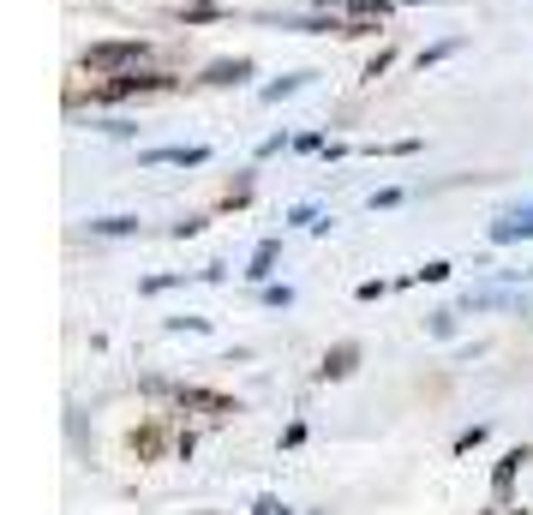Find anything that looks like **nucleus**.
<instances>
[{
  "label": "nucleus",
  "instance_id": "obj_1",
  "mask_svg": "<svg viewBox=\"0 0 533 515\" xmlns=\"http://www.w3.org/2000/svg\"><path fill=\"white\" fill-rule=\"evenodd\" d=\"M144 60V42H96L84 48V72H132Z\"/></svg>",
  "mask_w": 533,
  "mask_h": 515
},
{
  "label": "nucleus",
  "instance_id": "obj_2",
  "mask_svg": "<svg viewBox=\"0 0 533 515\" xmlns=\"http://www.w3.org/2000/svg\"><path fill=\"white\" fill-rule=\"evenodd\" d=\"M162 84H168L162 72H138V66H132V72H120V78H108V84H102V96L114 102V96H138V90H162Z\"/></svg>",
  "mask_w": 533,
  "mask_h": 515
},
{
  "label": "nucleus",
  "instance_id": "obj_3",
  "mask_svg": "<svg viewBox=\"0 0 533 515\" xmlns=\"http://www.w3.org/2000/svg\"><path fill=\"white\" fill-rule=\"evenodd\" d=\"M492 240H498V246H510V240H533V204L504 210V216L492 222Z\"/></svg>",
  "mask_w": 533,
  "mask_h": 515
},
{
  "label": "nucleus",
  "instance_id": "obj_4",
  "mask_svg": "<svg viewBox=\"0 0 533 515\" xmlns=\"http://www.w3.org/2000/svg\"><path fill=\"white\" fill-rule=\"evenodd\" d=\"M204 78H210V84H240V78H252V60H216Z\"/></svg>",
  "mask_w": 533,
  "mask_h": 515
},
{
  "label": "nucleus",
  "instance_id": "obj_5",
  "mask_svg": "<svg viewBox=\"0 0 533 515\" xmlns=\"http://www.w3.org/2000/svg\"><path fill=\"white\" fill-rule=\"evenodd\" d=\"M354 360H360V348H354V342H342L336 354H324V378H348V372H354Z\"/></svg>",
  "mask_w": 533,
  "mask_h": 515
},
{
  "label": "nucleus",
  "instance_id": "obj_6",
  "mask_svg": "<svg viewBox=\"0 0 533 515\" xmlns=\"http://www.w3.org/2000/svg\"><path fill=\"white\" fill-rule=\"evenodd\" d=\"M180 402L186 408H210V414H234V402L228 396H210V390H180Z\"/></svg>",
  "mask_w": 533,
  "mask_h": 515
},
{
  "label": "nucleus",
  "instance_id": "obj_7",
  "mask_svg": "<svg viewBox=\"0 0 533 515\" xmlns=\"http://www.w3.org/2000/svg\"><path fill=\"white\" fill-rule=\"evenodd\" d=\"M204 156H210V150H198V144H192V150H180V144H174V150H150L144 162H186V168H198Z\"/></svg>",
  "mask_w": 533,
  "mask_h": 515
},
{
  "label": "nucleus",
  "instance_id": "obj_8",
  "mask_svg": "<svg viewBox=\"0 0 533 515\" xmlns=\"http://www.w3.org/2000/svg\"><path fill=\"white\" fill-rule=\"evenodd\" d=\"M276 252H282V246H276V240H264V246L252 252V270H246V276H252V282H264V276L276 270Z\"/></svg>",
  "mask_w": 533,
  "mask_h": 515
},
{
  "label": "nucleus",
  "instance_id": "obj_9",
  "mask_svg": "<svg viewBox=\"0 0 533 515\" xmlns=\"http://www.w3.org/2000/svg\"><path fill=\"white\" fill-rule=\"evenodd\" d=\"M522 462H528V456H522V450H510V456H504V462H498V480H492V492H498V498H504V492H510V480H516V468H522Z\"/></svg>",
  "mask_w": 533,
  "mask_h": 515
},
{
  "label": "nucleus",
  "instance_id": "obj_10",
  "mask_svg": "<svg viewBox=\"0 0 533 515\" xmlns=\"http://www.w3.org/2000/svg\"><path fill=\"white\" fill-rule=\"evenodd\" d=\"M96 234H138V216H102V222H90Z\"/></svg>",
  "mask_w": 533,
  "mask_h": 515
},
{
  "label": "nucleus",
  "instance_id": "obj_11",
  "mask_svg": "<svg viewBox=\"0 0 533 515\" xmlns=\"http://www.w3.org/2000/svg\"><path fill=\"white\" fill-rule=\"evenodd\" d=\"M132 450H138V456H156V450H162V432H138Z\"/></svg>",
  "mask_w": 533,
  "mask_h": 515
},
{
  "label": "nucleus",
  "instance_id": "obj_12",
  "mask_svg": "<svg viewBox=\"0 0 533 515\" xmlns=\"http://www.w3.org/2000/svg\"><path fill=\"white\" fill-rule=\"evenodd\" d=\"M294 90H300V78H282V84H270L264 96H270V102H282V96H294Z\"/></svg>",
  "mask_w": 533,
  "mask_h": 515
},
{
  "label": "nucleus",
  "instance_id": "obj_13",
  "mask_svg": "<svg viewBox=\"0 0 533 515\" xmlns=\"http://www.w3.org/2000/svg\"><path fill=\"white\" fill-rule=\"evenodd\" d=\"M432 336H456V312H438L432 318Z\"/></svg>",
  "mask_w": 533,
  "mask_h": 515
},
{
  "label": "nucleus",
  "instance_id": "obj_14",
  "mask_svg": "<svg viewBox=\"0 0 533 515\" xmlns=\"http://www.w3.org/2000/svg\"><path fill=\"white\" fill-rule=\"evenodd\" d=\"M354 6H366V12H384V6H390V0H354Z\"/></svg>",
  "mask_w": 533,
  "mask_h": 515
}]
</instances>
